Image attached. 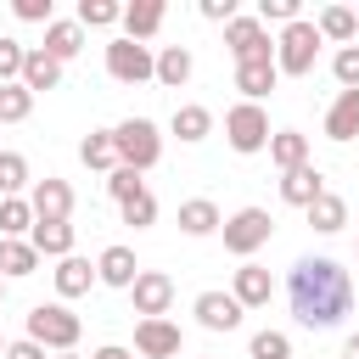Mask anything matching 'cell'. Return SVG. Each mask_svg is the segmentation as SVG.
<instances>
[{"mask_svg":"<svg viewBox=\"0 0 359 359\" xmlns=\"http://www.w3.org/2000/svg\"><path fill=\"white\" fill-rule=\"evenodd\" d=\"M252 359H292L286 331H258V337H252Z\"/></svg>","mask_w":359,"mask_h":359,"instance_id":"f35d334b","label":"cell"},{"mask_svg":"<svg viewBox=\"0 0 359 359\" xmlns=\"http://www.w3.org/2000/svg\"><path fill=\"white\" fill-rule=\"evenodd\" d=\"M353 292H359V286H353Z\"/></svg>","mask_w":359,"mask_h":359,"instance_id":"f907efd6","label":"cell"},{"mask_svg":"<svg viewBox=\"0 0 359 359\" xmlns=\"http://www.w3.org/2000/svg\"><path fill=\"white\" fill-rule=\"evenodd\" d=\"M118 208H123V224H135V230L157 224V196H151V191H140V196H129V202H118Z\"/></svg>","mask_w":359,"mask_h":359,"instance_id":"d590c367","label":"cell"},{"mask_svg":"<svg viewBox=\"0 0 359 359\" xmlns=\"http://www.w3.org/2000/svg\"><path fill=\"white\" fill-rule=\"evenodd\" d=\"M224 45H230L236 67L241 62H275V39H269V28L258 17H241L236 11V22H224Z\"/></svg>","mask_w":359,"mask_h":359,"instance_id":"52a82bcc","label":"cell"},{"mask_svg":"<svg viewBox=\"0 0 359 359\" xmlns=\"http://www.w3.org/2000/svg\"><path fill=\"white\" fill-rule=\"evenodd\" d=\"M320 28L309 22V17H297V22H286L280 28V39H275V73H286V79H303V73H314V56H320Z\"/></svg>","mask_w":359,"mask_h":359,"instance_id":"3957f363","label":"cell"},{"mask_svg":"<svg viewBox=\"0 0 359 359\" xmlns=\"http://www.w3.org/2000/svg\"><path fill=\"white\" fill-rule=\"evenodd\" d=\"M17 84H22L28 95H45V90H56V84H62V62H50V56L34 45V50L22 56V79H17Z\"/></svg>","mask_w":359,"mask_h":359,"instance_id":"d6986e66","label":"cell"},{"mask_svg":"<svg viewBox=\"0 0 359 359\" xmlns=\"http://www.w3.org/2000/svg\"><path fill=\"white\" fill-rule=\"evenodd\" d=\"M34 230V208H28V196H0V236L6 241H22Z\"/></svg>","mask_w":359,"mask_h":359,"instance_id":"f546056e","label":"cell"},{"mask_svg":"<svg viewBox=\"0 0 359 359\" xmlns=\"http://www.w3.org/2000/svg\"><path fill=\"white\" fill-rule=\"evenodd\" d=\"M180 348H185V337H180L174 320H140L135 325V353L140 359H180Z\"/></svg>","mask_w":359,"mask_h":359,"instance_id":"30bf717a","label":"cell"},{"mask_svg":"<svg viewBox=\"0 0 359 359\" xmlns=\"http://www.w3.org/2000/svg\"><path fill=\"white\" fill-rule=\"evenodd\" d=\"M79 157H84V168H118V146H112V129H90L84 140H79Z\"/></svg>","mask_w":359,"mask_h":359,"instance_id":"f1b7e54d","label":"cell"},{"mask_svg":"<svg viewBox=\"0 0 359 359\" xmlns=\"http://www.w3.org/2000/svg\"><path fill=\"white\" fill-rule=\"evenodd\" d=\"M22 56H28V45L11 39V34H0V84H17L22 79Z\"/></svg>","mask_w":359,"mask_h":359,"instance_id":"e575fe53","label":"cell"},{"mask_svg":"<svg viewBox=\"0 0 359 359\" xmlns=\"http://www.w3.org/2000/svg\"><path fill=\"white\" fill-rule=\"evenodd\" d=\"M95 286V264L90 258H79V252H67V258H56V297L67 303V297H84Z\"/></svg>","mask_w":359,"mask_h":359,"instance_id":"ac0fdd59","label":"cell"},{"mask_svg":"<svg viewBox=\"0 0 359 359\" xmlns=\"http://www.w3.org/2000/svg\"><path fill=\"white\" fill-rule=\"evenodd\" d=\"M314 28H320V39H337V45H348V39L359 34V17H353V6H325V11L314 17Z\"/></svg>","mask_w":359,"mask_h":359,"instance_id":"83f0119b","label":"cell"},{"mask_svg":"<svg viewBox=\"0 0 359 359\" xmlns=\"http://www.w3.org/2000/svg\"><path fill=\"white\" fill-rule=\"evenodd\" d=\"M129 303H135V314H140V320H163V314H168V303H174V280H168L163 269H140V275H135V286H129Z\"/></svg>","mask_w":359,"mask_h":359,"instance_id":"9c48e42d","label":"cell"},{"mask_svg":"<svg viewBox=\"0 0 359 359\" xmlns=\"http://www.w3.org/2000/svg\"><path fill=\"white\" fill-rule=\"evenodd\" d=\"M0 297H6V280H0Z\"/></svg>","mask_w":359,"mask_h":359,"instance_id":"c3c4849f","label":"cell"},{"mask_svg":"<svg viewBox=\"0 0 359 359\" xmlns=\"http://www.w3.org/2000/svg\"><path fill=\"white\" fill-rule=\"evenodd\" d=\"M269 157H275L280 174L303 168V163H309V135H297V129H275V135H269Z\"/></svg>","mask_w":359,"mask_h":359,"instance_id":"603a6c76","label":"cell"},{"mask_svg":"<svg viewBox=\"0 0 359 359\" xmlns=\"http://www.w3.org/2000/svg\"><path fill=\"white\" fill-rule=\"evenodd\" d=\"M325 135L337 146H348L359 135V90H337V101L325 107Z\"/></svg>","mask_w":359,"mask_h":359,"instance_id":"e0dca14e","label":"cell"},{"mask_svg":"<svg viewBox=\"0 0 359 359\" xmlns=\"http://www.w3.org/2000/svg\"><path fill=\"white\" fill-rule=\"evenodd\" d=\"M79 314L67 303H34L28 309V342H39L45 353H73L79 348Z\"/></svg>","mask_w":359,"mask_h":359,"instance_id":"7a4b0ae2","label":"cell"},{"mask_svg":"<svg viewBox=\"0 0 359 359\" xmlns=\"http://www.w3.org/2000/svg\"><path fill=\"white\" fill-rule=\"evenodd\" d=\"M28 208H34V219H73V185L56 180V174H45V180H34Z\"/></svg>","mask_w":359,"mask_h":359,"instance_id":"7c38bea8","label":"cell"},{"mask_svg":"<svg viewBox=\"0 0 359 359\" xmlns=\"http://www.w3.org/2000/svg\"><path fill=\"white\" fill-rule=\"evenodd\" d=\"M39 50H45L50 62H73V56L84 50V28H79V22H62V17H56V22L45 28V45H39Z\"/></svg>","mask_w":359,"mask_h":359,"instance_id":"44dd1931","label":"cell"},{"mask_svg":"<svg viewBox=\"0 0 359 359\" xmlns=\"http://www.w3.org/2000/svg\"><path fill=\"white\" fill-rule=\"evenodd\" d=\"M34 112V95L22 84H0V123H22Z\"/></svg>","mask_w":359,"mask_h":359,"instance_id":"d6a6232c","label":"cell"},{"mask_svg":"<svg viewBox=\"0 0 359 359\" xmlns=\"http://www.w3.org/2000/svg\"><path fill=\"white\" fill-rule=\"evenodd\" d=\"M275 84H280L275 62H241V67H236V90H241V95H247L252 107H258V101H264V95L275 90Z\"/></svg>","mask_w":359,"mask_h":359,"instance_id":"7402d4cb","label":"cell"},{"mask_svg":"<svg viewBox=\"0 0 359 359\" xmlns=\"http://www.w3.org/2000/svg\"><path fill=\"white\" fill-rule=\"evenodd\" d=\"M163 17H168V6H163V0H129V6H123V39L146 45V39L163 28Z\"/></svg>","mask_w":359,"mask_h":359,"instance_id":"5bb4252c","label":"cell"},{"mask_svg":"<svg viewBox=\"0 0 359 359\" xmlns=\"http://www.w3.org/2000/svg\"><path fill=\"white\" fill-rule=\"evenodd\" d=\"M353 17H359V11H353Z\"/></svg>","mask_w":359,"mask_h":359,"instance_id":"681fc988","label":"cell"},{"mask_svg":"<svg viewBox=\"0 0 359 359\" xmlns=\"http://www.w3.org/2000/svg\"><path fill=\"white\" fill-rule=\"evenodd\" d=\"M107 191H112V202H129V196H140V191H146V180H140L135 168H123V163H118V168L107 174Z\"/></svg>","mask_w":359,"mask_h":359,"instance_id":"8d00e7d4","label":"cell"},{"mask_svg":"<svg viewBox=\"0 0 359 359\" xmlns=\"http://www.w3.org/2000/svg\"><path fill=\"white\" fill-rule=\"evenodd\" d=\"M151 79H157L163 90H180V84L191 79V50H185V45H163V50H157V73H151Z\"/></svg>","mask_w":359,"mask_h":359,"instance_id":"484cf974","label":"cell"},{"mask_svg":"<svg viewBox=\"0 0 359 359\" xmlns=\"http://www.w3.org/2000/svg\"><path fill=\"white\" fill-rule=\"evenodd\" d=\"M28 185V157L22 151H0V196H17Z\"/></svg>","mask_w":359,"mask_h":359,"instance_id":"836d02e7","label":"cell"},{"mask_svg":"<svg viewBox=\"0 0 359 359\" xmlns=\"http://www.w3.org/2000/svg\"><path fill=\"white\" fill-rule=\"evenodd\" d=\"M202 17L208 22H236V0H202Z\"/></svg>","mask_w":359,"mask_h":359,"instance_id":"b9f144b4","label":"cell"},{"mask_svg":"<svg viewBox=\"0 0 359 359\" xmlns=\"http://www.w3.org/2000/svg\"><path fill=\"white\" fill-rule=\"evenodd\" d=\"M191 314H196V325H202V331H236L247 309H241V303H236L230 292H196Z\"/></svg>","mask_w":359,"mask_h":359,"instance_id":"8fae6325","label":"cell"},{"mask_svg":"<svg viewBox=\"0 0 359 359\" xmlns=\"http://www.w3.org/2000/svg\"><path fill=\"white\" fill-rule=\"evenodd\" d=\"M107 73H112L118 84H146V79L157 73V56H151V45L112 39V45H107Z\"/></svg>","mask_w":359,"mask_h":359,"instance_id":"ba28073f","label":"cell"},{"mask_svg":"<svg viewBox=\"0 0 359 359\" xmlns=\"http://www.w3.org/2000/svg\"><path fill=\"white\" fill-rule=\"evenodd\" d=\"M286 297H292L297 325L331 331L353 309V280H348V269L337 258H297L292 264V280H286Z\"/></svg>","mask_w":359,"mask_h":359,"instance_id":"6da1fadb","label":"cell"},{"mask_svg":"<svg viewBox=\"0 0 359 359\" xmlns=\"http://www.w3.org/2000/svg\"><path fill=\"white\" fill-rule=\"evenodd\" d=\"M79 28H112V22H123V6L118 0H79V17H73Z\"/></svg>","mask_w":359,"mask_h":359,"instance_id":"1f68e13d","label":"cell"},{"mask_svg":"<svg viewBox=\"0 0 359 359\" xmlns=\"http://www.w3.org/2000/svg\"><path fill=\"white\" fill-rule=\"evenodd\" d=\"M0 359H6V337H0Z\"/></svg>","mask_w":359,"mask_h":359,"instance_id":"7dc6e473","label":"cell"},{"mask_svg":"<svg viewBox=\"0 0 359 359\" xmlns=\"http://www.w3.org/2000/svg\"><path fill=\"white\" fill-rule=\"evenodd\" d=\"M224 140H230V151H241V157L269 151V112L252 107V101H236V107L224 112Z\"/></svg>","mask_w":359,"mask_h":359,"instance_id":"5b68a950","label":"cell"},{"mask_svg":"<svg viewBox=\"0 0 359 359\" xmlns=\"http://www.w3.org/2000/svg\"><path fill=\"white\" fill-rule=\"evenodd\" d=\"M208 129H213V112L208 107H174V135L185 140V146H196V140H208Z\"/></svg>","mask_w":359,"mask_h":359,"instance_id":"4dcf8cb0","label":"cell"},{"mask_svg":"<svg viewBox=\"0 0 359 359\" xmlns=\"http://www.w3.org/2000/svg\"><path fill=\"white\" fill-rule=\"evenodd\" d=\"M90 359H135V353H129V348H118V342H107V348H95Z\"/></svg>","mask_w":359,"mask_h":359,"instance_id":"ee69618b","label":"cell"},{"mask_svg":"<svg viewBox=\"0 0 359 359\" xmlns=\"http://www.w3.org/2000/svg\"><path fill=\"white\" fill-rule=\"evenodd\" d=\"M219 230H224V252H236V258H252V252H258V247L275 236V219H269L264 208H236V213H230Z\"/></svg>","mask_w":359,"mask_h":359,"instance_id":"8992f818","label":"cell"},{"mask_svg":"<svg viewBox=\"0 0 359 359\" xmlns=\"http://www.w3.org/2000/svg\"><path fill=\"white\" fill-rule=\"evenodd\" d=\"M56 359H79V353H56Z\"/></svg>","mask_w":359,"mask_h":359,"instance_id":"bcb514c9","label":"cell"},{"mask_svg":"<svg viewBox=\"0 0 359 359\" xmlns=\"http://www.w3.org/2000/svg\"><path fill=\"white\" fill-rule=\"evenodd\" d=\"M230 297H236L241 309H269V297H275V280H269V269H258V264H241V269H236V280H230Z\"/></svg>","mask_w":359,"mask_h":359,"instance_id":"4fadbf2b","label":"cell"},{"mask_svg":"<svg viewBox=\"0 0 359 359\" xmlns=\"http://www.w3.org/2000/svg\"><path fill=\"white\" fill-rule=\"evenodd\" d=\"M28 247H34L39 258H67V252H73V224H67V219H34Z\"/></svg>","mask_w":359,"mask_h":359,"instance_id":"9a60e30c","label":"cell"},{"mask_svg":"<svg viewBox=\"0 0 359 359\" xmlns=\"http://www.w3.org/2000/svg\"><path fill=\"white\" fill-rule=\"evenodd\" d=\"M112 146H118V163L135 168V174H146V168L163 157V135H157L151 118H123V123L112 129Z\"/></svg>","mask_w":359,"mask_h":359,"instance_id":"277c9868","label":"cell"},{"mask_svg":"<svg viewBox=\"0 0 359 359\" xmlns=\"http://www.w3.org/2000/svg\"><path fill=\"white\" fill-rule=\"evenodd\" d=\"M11 11H17L22 22H45V28L56 22V6H50V0H11Z\"/></svg>","mask_w":359,"mask_h":359,"instance_id":"60d3db41","label":"cell"},{"mask_svg":"<svg viewBox=\"0 0 359 359\" xmlns=\"http://www.w3.org/2000/svg\"><path fill=\"white\" fill-rule=\"evenodd\" d=\"M342 359H359V331L348 337V348H342Z\"/></svg>","mask_w":359,"mask_h":359,"instance_id":"f6af8a7d","label":"cell"},{"mask_svg":"<svg viewBox=\"0 0 359 359\" xmlns=\"http://www.w3.org/2000/svg\"><path fill=\"white\" fill-rule=\"evenodd\" d=\"M6 359H45V348L28 342V337H17V342H6Z\"/></svg>","mask_w":359,"mask_h":359,"instance_id":"7bdbcfd3","label":"cell"},{"mask_svg":"<svg viewBox=\"0 0 359 359\" xmlns=\"http://www.w3.org/2000/svg\"><path fill=\"white\" fill-rule=\"evenodd\" d=\"M135 275H140V264H135V252L118 241V247H107L101 258H95V280L101 286H118V292H129L135 286Z\"/></svg>","mask_w":359,"mask_h":359,"instance_id":"2e32d148","label":"cell"},{"mask_svg":"<svg viewBox=\"0 0 359 359\" xmlns=\"http://www.w3.org/2000/svg\"><path fill=\"white\" fill-rule=\"evenodd\" d=\"M39 269V252L28 247V241H6L0 236V280H22V275H34Z\"/></svg>","mask_w":359,"mask_h":359,"instance_id":"4316f807","label":"cell"},{"mask_svg":"<svg viewBox=\"0 0 359 359\" xmlns=\"http://www.w3.org/2000/svg\"><path fill=\"white\" fill-rule=\"evenodd\" d=\"M297 17H303V11H297V0H258V22H264V28H269V22H280V28H286V22H297Z\"/></svg>","mask_w":359,"mask_h":359,"instance_id":"ab89813d","label":"cell"},{"mask_svg":"<svg viewBox=\"0 0 359 359\" xmlns=\"http://www.w3.org/2000/svg\"><path fill=\"white\" fill-rule=\"evenodd\" d=\"M219 224H224V219H219V208H213L208 196H191V202H180V230H185V236H196V241H202V236H213Z\"/></svg>","mask_w":359,"mask_h":359,"instance_id":"d4e9b609","label":"cell"},{"mask_svg":"<svg viewBox=\"0 0 359 359\" xmlns=\"http://www.w3.org/2000/svg\"><path fill=\"white\" fill-rule=\"evenodd\" d=\"M331 73H337V84H342V90H359V45H342V50H337V62H331Z\"/></svg>","mask_w":359,"mask_h":359,"instance_id":"74e56055","label":"cell"},{"mask_svg":"<svg viewBox=\"0 0 359 359\" xmlns=\"http://www.w3.org/2000/svg\"><path fill=\"white\" fill-rule=\"evenodd\" d=\"M303 213H309V224H314L320 236H337V230L348 224V202H342L337 191H320V196H314V202H309Z\"/></svg>","mask_w":359,"mask_h":359,"instance_id":"cb8c5ba5","label":"cell"},{"mask_svg":"<svg viewBox=\"0 0 359 359\" xmlns=\"http://www.w3.org/2000/svg\"><path fill=\"white\" fill-rule=\"evenodd\" d=\"M320 191H325V174H320L314 163H303V168L280 174V202H292V208H309Z\"/></svg>","mask_w":359,"mask_h":359,"instance_id":"ffe728a7","label":"cell"}]
</instances>
